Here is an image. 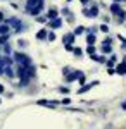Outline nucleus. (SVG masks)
I'll return each mask as SVG.
<instances>
[{
	"label": "nucleus",
	"mask_w": 126,
	"mask_h": 129,
	"mask_svg": "<svg viewBox=\"0 0 126 129\" xmlns=\"http://www.w3.org/2000/svg\"><path fill=\"white\" fill-rule=\"evenodd\" d=\"M14 59H16V62H17V66H24V67L31 66V59H29L26 53H23V52H17V53L14 55Z\"/></svg>",
	"instance_id": "nucleus-1"
},
{
	"label": "nucleus",
	"mask_w": 126,
	"mask_h": 129,
	"mask_svg": "<svg viewBox=\"0 0 126 129\" xmlns=\"http://www.w3.org/2000/svg\"><path fill=\"white\" fill-rule=\"evenodd\" d=\"M7 24H9L10 28H14V31L16 33H21V31L24 29V24L21 22V19H17V17H10L9 21H7Z\"/></svg>",
	"instance_id": "nucleus-2"
},
{
	"label": "nucleus",
	"mask_w": 126,
	"mask_h": 129,
	"mask_svg": "<svg viewBox=\"0 0 126 129\" xmlns=\"http://www.w3.org/2000/svg\"><path fill=\"white\" fill-rule=\"evenodd\" d=\"M83 14H85L87 17H97V16H98V7H97V5H93V7H90V9H85V10H83Z\"/></svg>",
	"instance_id": "nucleus-3"
},
{
	"label": "nucleus",
	"mask_w": 126,
	"mask_h": 129,
	"mask_svg": "<svg viewBox=\"0 0 126 129\" xmlns=\"http://www.w3.org/2000/svg\"><path fill=\"white\" fill-rule=\"evenodd\" d=\"M98 84V81H92V83H88V84H85V86H81V88L78 89V95H81V93H87V91H90V89L93 88V86H97Z\"/></svg>",
	"instance_id": "nucleus-4"
},
{
	"label": "nucleus",
	"mask_w": 126,
	"mask_h": 129,
	"mask_svg": "<svg viewBox=\"0 0 126 129\" xmlns=\"http://www.w3.org/2000/svg\"><path fill=\"white\" fill-rule=\"evenodd\" d=\"M41 2H45V0H26V7H24V9L28 10H31V9H35V7H38L40 4H41Z\"/></svg>",
	"instance_id": "nucleus-5"
},
{
	"label": "nucleus",
	"mask_w": 126,
	"mask_h": 129,
	"mask_svg": "<svg viewBox=\"0 0 126 129\" xmlns=\"http://www.w3.org/2000/svg\"><path fill=\"white\" fill-rule=\"evenodd\" d=\"M74 38H76V35L74 33H68V35H64V45H73V41H74Z\"/></svg>",
	"instance_id": "nucleus-6"
},
{
	"label": "nucleus",
	"mask_w": 126,
	"mask_h": 129,
	"mask_svg": "<svg viewBox=\"0 0 126 129\" xmlns=\"http://www.w3.org/2000/svg\"><path fill=\"white\" fill-rule=\"evenodd\" d=\"M59 17V10L55 9V7H52V9H49V12H47V19H57Z\"/></svg>",
	"instance_id": "nucleus-7"
},
{
	"label": "nucleus",
	"mask_w": 126,
	"mask_h": 129,
	"mask_svg": "<svg viewBox=\"0 0 126 129\" xmlns=\"http://www.w3.org/2000/svg\"><path fill=\"white\" fill-rule=\"evenodd\" d=\"M43 7H45V2H41V4H40L38 7H35V9H31V10H29V14H31V16H35V17H36V16H38L40 12H41V10H43Z\"/></svg>",
	"instance_id": "nucleus-8"
},
{
	"label": "nucleus",
	"mask_w": 126,
	"mask_h": 129,
	"mask_svg": "<svg viewBox=\"0 0 126 129\" xmlns=\"http://www.w3.org/2000/svg\"><path fill=\"white\" fill-rule=\"evenodd\" d=\"M38 105H43V107H50L54 109L57 105V102H50V100H38Z\"/></svg>",
	"instance_id": "nucleus-9"
},
{
	"label": "nucleus",
	"mask_w": 126,
	"mask_h": 129,
	"mask_svg": "<svg viewBox=\"0 0 126 129\" xmlns=\"http://www.w3.org/2000/svg\"><path fill=\"white\" fill-rule=\"evenodd\" d=\"M116 72L117 74H126V62H121V64H117V67H116Z\"/></svg>",
	"instance_id": "nucleus-10"
},
{
	"label": "nucleus",
	"mask_w": 126,
	"mask_h": 129,
	"mask_svg": "<svg viewBox=\"0 0 126 129\" xmlns=\"http://www.w3.org/2000/svg\"><path fill=\"white\" fill-rule=\"evenodd\" d=\"M10 33V26L5 22V24H0V35H9Z\"/></svg>",
	"instance_id": "nucleus-11"
},
{
	"label": "nucleus",
	"mask_w": 126,
	"mask_h": 129,
	"mask_svg": "<svg viewBox=\"0 0 126 129\" xmlns=\"http://www.w3.org/2000/svg\"><path fill=\"white\" fill-rule=\"evenodd\" d=\"M60 26H62V19H52L50 21V28H60Z\"/></svg>",
	"instance_id": "nucleus-12"
},
{
	"label": "nucleus",
	"mask_w": 126,
	"mask_h": 129,
	"mask_svg": "<svg viewBox=\"0 0 126 129\" xmlns=\"http://www.w3.org/2000/svg\"><path fill=\"white\" fill-rule=\"evenodd\" d=\"M47 35H49L47 29H40L38 33H36V38H38V40H47Z\"/></svg>",
	"instance_id": "nucleus-13"
},
{
	"label": "nucleus",
	"mask_w": 126,
	"mask_h": 129,
	"mask_svg": "<svg viewBox=\"0 0 126 129\" xmlns=\"http://www.w3.org/2000/svg\"><path fill=\"white\" fill-rule=\"evenodd\" d=\"M95 41H97V36H95L93 33H88V36H87V43H88V45H93Z\"/></svg>",
	"instance_id": "nucleus-14"
},
{
	"label": "nucleus",
	"mask_w": 126,
	"mask_h": 129,
	"mask_svg": "<svg viewBox=\"0 0 126 129\" xmlns=\"http://www.w3.org/2000/svg\"><path fill=\"white\" fill-rule=\"evenodd\" d=\"M121 10H123V9L119 7V4H117V2H116V4H112V5H111V12H112V14H119Z\"/></svg>",
	"instance_id": "nucleus-15"
},
{
	"label": "nucleus",
	"mask_w": 126,
	"mask_h": 129,
	"mask_svg": "<svg viewBox=\"0 0 126 129\" xmlns=\"http://www.w3.org/2000/svg\"><path fill=\"white\" fill-rule=\"evenodd\" d=\"M81 74H83V72H79V71H76V72H73V74H69V76H68V81H74L76 78H79Z\"/></svg>",
	"instance_id": "nucleus-16"
},
{
	"label": "nucleus",
	"mask_w": 126,
	"mask_h": 129,
	"mask_svg": "<svg viewBox=\"0 0 126 129\" xmlns=\"http://www.w3.org/2000/svg\"><path fill=\"white\" fill-rule=\"evenodd\" d=\"M117 16H119V17H117V21H119V22H123V21H126V10H121V12H119Z\"/></svg>",
	"instance_id": "nucleus-17"
},
{
	"label": "nucleus",
	"mask_w": 126,
	"mask_h": 129,
	"mask_svg": "<svg viewBox=\"0 0 126 129\" xmlns=\"http://www.w3.org/2000/svg\"><path fill=\"white\" fill-rule=\"evenodd\" d=\"M73 33H74V35H81V33H85V26H78Z\"/></svg>",
	"instance_id": "nucleus-18"
},
{
	"label": "nucleus",
	"mask_w": 126,
	"mask_h": 129,
	"mask_svg": "<svg viewBox=\"0 0 126 129\" xmlns=\"http://www.w3.org/2000/svg\"><path fill=\"white\" fill-rule=\"evenodd\" d=\"M102 52H104V53H111V52H112V48H111V45H104V47H102Z\"/></svg>",
	"instance_id": "nucleus-19"
},
{
	"label": "nucleus",
	"mask_w": 126,
	"mask_h": 129,
	"mask_svg": "<svg viewBox=\"0 0 126 129\" xmlns=\"http://www.w3.org/2000/svg\"><path fill=\"white\" fill-rule=\"evenodd\" d=\"M73 52H74V55H76V57H81V55H83V50H81V48H74Z\"/></svg>",
	"instance_id": "nucleus-20"
},
{
	"label": "nucleus",
	"mask_w": 126,
	"mask_h": 129,
	"mask_svg": "<svg viewBox=\"0 0 126 129\" xmlns=\"http://www.w3.org/2000/svg\"><path fill=\"white\" fill-rule=\"evenodd\" d=\"M87 52H88V53H90V55H93V53H95V48H93V45H88Z\"/></svg>",
	"instance_id": "nucleus-21"
},
{
	"label": "nucleus",
	"mask_w": 126,
	"mask_h": 129,
	"mask_svg": "<svg viewBox=\"0 0 126 129\" xmlns=\"http://www.w3.org/2000/svg\"><path fill=\"white\" fill-rule=\"evenodd\" d=\"M47 40L54 41V40H55V33H49V35H47Z\"/></svg>",
	"instance_id": "nucleus-22"
},
{
	"label": "nucleus",
	"mask_w": 126,
	"mask_h": 129,
	"mask_svg": "<svg viewBox=\"0 0 126 129\" xmlns=\"http://www.w3.org/2000/svg\"><path fill=\"white\" fill-rule=\"evenodd\" d=\"M36 21H38V22H45V21H47V16H41V17L36 16Z\"/></svg>",
	"instance_id": "nucleus-23"
},
{
	"label": "nucleus",
	"mask_w": 126,
	"mask_h": 129,
	"mask_svg": "<svg viewBox=\"0 0 126 129\" xmlns=\"http://www.w3.org/2000/svg\"><path fill=\"white\" fill-rule=\"evenodd\" d=\"M100 31H104V33H109V26H107V24H102V26H100Z\"/></svg>",
	"instance_id": "nucleus-24"
},
{
	"label": "nucleus",
	"mask_w": 126,
	"mask_h": 129,
	"mask_svg": "<svg viewBox=\"0 0 126 129\" xmlns=\"http://www.w3.org/2000/svg\"><path fill=\"white\" fill-rule=\"evenodd\" d=\"M119 40H121V45H123V48H126V38H123V36L119 35Z\"/></svg>",
	"instance_id": "nucleus-25"
},
{
	"label": "nucleus",
	"mask_w": 126,
	"mask_h": 129,
	"mask_svg": "<svg viewBox=\"0 0 126 129\" xmlns=\"http://www.w3.org/2000/svg\"><path fill=\"white\" fill-rule=\"evenodd\" d=\"M71 71H73L71 67H64V71H62V72H64V76H68V74L71 72Z\"/></svg>",
	"instance_id": "nucleus-26"
},
{
	"label": "nucleus",
	"mask_w": 126,
	"mask_h": 129,
	"mask_svg": "<svg viewBox=\"0 0 126 129\" xmlns=\"http://www.w3.org/2000/svg\"><path fill=\"white\" fill-rule=\"evenodd\" d=\"M78 79H79V84H85V74H81Z\"/></svg>",
	"instance_id": "nucleus-27"
},
{
	"label": "nucleus",
	"mask_w": 126,
	"mask_h": 129,
	"mask_svg": "<svg viewBox=\"0 0 126 129\" xmlns=\"http://www.w3.org/2000/svg\"><path fill=\"white\" fill-rule=\"evenodd\" d=\"M59 91H60V93H69V88H64V86H62V88H59Z\"/></svg>",
	"instance_id": "nucleus-28"
},
{
	"label": "nucleus",
	"mask_w": 126,
	"mask_h": 129,
	"mask_svg": "<svg viewBox=\"0 0 126 129\" xmlns=\"http://www.w3.org/2000/svg\"><path fill=\"white\" fill-rule=\"evenodd\" d=\"M111 41H112V40H111V38H109V36H107L106 40H104V45H111Z\"/></svg>",
	"instance_id": "nucleus-29"
},
{
	"label": "nucleus",
	"mask_w": 126,
	"mask_h": 129,
	"mask_svg": "<svg viewBox=\"0 0 126 129\" xmlns=\"http://www.w3.org/2000/svg\"><path fill=\"white\" fill-rule=\"evenodd\" d=\"M69 102H71V100H69V98H64V100H62V102H60V103H64V105H69Z\"/></svg>",
	"instance_id": "nucleus-30"
},
{
	"label": "nucleus",
	"mask_w": 126,
	"mask_h": 129,
	"mask_svg": "<svg viewBox=\"0 0 126 129\" xmlns=\"http://www.w3.org/2000/svg\"><path fill=\"white\" fill-rule=\"evenodd\" d=\"M64 47H66V50H74V47H73V45H64Z\"/></svg>",
	"instance_id": "nucleus-31"
},
{
	"label": "nucleus",
	"mask_w": 126,
	"mask_h": 129,
	"mask_svg": "<svg viewBox=\"0 0 126 129\" xmlns=\"http://www.w3.org/2000/svg\"><path fill=\"white\" fill-rule=\"evenodd\" d=\"M121 109H123V110H126V100L123 102V103H121Z\"/></svg>",
	"instance_id": "nucleus-32"
},
{
	"label": "nucleus",
	"mask_w": 126,
	"mask_h": 129,
	"mask_svg": "<svg viewBox=\"0 0 126 129\" xmlns=\"http://www.w3.org/2000/svg\"><path fill=\"white\" fill-rule=\"evenodd\" d=\"M79 2H81V4H88L90 0H79Z\"/></svg>",
	"instance_id": "nucleus-33"
},
{
	"label": "nucleus",
	"mask_w": 126,
	"mask_h": 129,
	"mask_svg": "<svg viewBox=\"0 0 126 129\" xmlns=\"http://www.w3.org/2000/svg\"><path fill=\"white\" fill-rule=\"evenodd\" d=\"M0 21H4V12H0Z\"/></svg>",
	"instance_id": "nucleus-34"
},
{
	"label": "nucleus",
	"mask_w": 126,
	"mask_h": 129,
	"mask_svg": "<svg viewBox=\"0 0 126 129\" xmlns=\"http://www.w3.org/2000/svg\"><path fill=\"white\" fill-rule=\"evenodd\" d=\"M0 93H4V86L2 84H0Z\"/></svg>",
	"instance_id": "nucleus-35"
},
{
	"label": "nucleus",
	"mask_w": 126,
	"mask_h": 129,
	"mask_svg": "<svg viewBox=\"0 0 126 129\" xmlns=\"http://www.w3.org/2000/svg\"><path fill=\"white\" fill-rule=\"evenodd\" d=\"M114 2H124V0H114Z\"/></svg>",
	"instance_id": "nucleus-36"
},
{
	"label": "nucleus",
	"mask_w": 126,
	"mask_h": 129,
	"mask_svg": "<svg viewBox=\"0 0 126 129\" xmlns=\"http://www.w3.org/2000/svg\"><path fill=\"white\" fill-rule=\"evenodd\" d=\"M68 2H71V0H68Z\"/></svg>",
	"instance_id": "nucleus-37"
}]
</instances>
